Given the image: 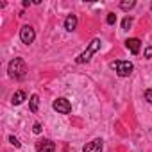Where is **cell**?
<instances>
[{
	"label": "cell",
	"mask_w": 152,
	"mask_h": 152,
	"mask_svg": "<svg viewBox=\"0 0 152 152\" xmlns=\"http://www.w3.org/2000/svg\"><path fill=\"white\" fill-rule=\"evenodd\" d=\"M25 72H27V64L22 57H15L7 66V73L11 79H22L25 75Z\"/></svg>",
	"instance_id": "cell-1"
},
{
	"label": "cell",
	"mask_w": 152,
	"mask_h": 152,
	"mask_svg": "<svg viewBox=\"0 0 152 152\" xmlns=\"http://www.w3.org/2000/svg\"><path fill=\"white\" fill-rule=\"evenodd\" d=\"M100 45H102V41H100L99 38L91 39V41H90V45H88V48H86V50H84L81 56H77L75 63H79V64H83V63H88V61L91 59V56H93L95 52H99V50H100Z\"/></svg>",
	"instance_id": "cell-2"
},
{
	"label": "cell",
	"mask_w": 152,
	"mask_h": 152,
	"mask_svg": "<svg viewBox=\"0 0 152 152\" xmlns=\"http://www.w3.org/2000/svg\"><path fill=\"white\" fill-rule=\"evenodd\" d=\"M111 70L116 72L118 77H129L134 70V64L131 61H113L111 63Z\"/></svg>",
	"instance_id": "cell-3"
},
{
	"label": "cell",
	"mask_w": 152,
	"mask_h": 152,
	"mask_svg": "<svg viewBox=\"0 0 152 152\" xmlns=\"http://www.w3.org/2000/svg\"><path fill=\"white\" fill-rule=\"evenodd\" d=\"M52 107H54V111H57L59 115H68V113L72 111V104H70V100L64 99V97L56 99V100L52 102Z\"/></svg>",
	"instance_id": "cell-4"
},
{
	"label": "cell",
	"mask_w": 152,
	"mask_h": 152,
	"mask_svg": "<svg viewBox=\"0 0 152 152\" xmlns=\"http://www.w3.org/2000/svg\"><path fill=\"white\" fill-rule=\"evenodd\" d=\"M20 39H22V43H25V45L34 43V39H36V31H34L31 25H23V27L20 29Z\"/></svg>",
	"instance_id": "cell-5"
},
{
	"label": "cell",
	"mask_w": 152,
	"mask_h": 152,
	"mask_svg": "<svg viewBox=\"0 0 152 152\" xmlns=\"http://www.w3.org/2000/svg\"><path fill=\"white\" fill-rule=\"evenodd\" d=\"M36 152H56V143L50 140H39L36 143Z\"/></svg>",
	"instance_id": "cell-6"
},
{
	"label": "cell",
	"mask_w": 152,
	"mask_h": 152,
	"mask_svg": "<svg viewBox=\"0 0 152 152\" xmlns=\"http://www.w3.org/2000/svg\"><path fill=\"white\" fill-rule=\"evenodd\" d=\"M102 147H104V141L100 138H95L93 141H90V143L84 145L83 152H102Z\"/></svg>",
	"instance_id": "cell-7"
},
{
	"label": "cell",
	"mask_w": 152,
	"mask_h": 152,
	"mask_svg": "<svg viewBox=\"0 0 152 152\" xmlns=\"http://www.w3.org/2000/svg\"><path fill=\"white\" fill-rule=\"evenodd\" d=\"M125 47L136 56V54L140 52V48H141V41H140L138 38H129V39H125Z\"/></svg>",
	"instance_id": "cell-8"
},
{
	"label": "cell",
	"mask_w": 152,
	"mask_h": 152,
	"mask_svg": "<svg viewBox=\"0 0 152 152\" xmlns=\"http://www.w3.org/2000/svg\"><path fill=\"white\" fill-rule=\"evenodd\" d=\"M75 27H77V16H75V15H68L64 18V29L68 32H72V31H75Z\"/></svg>",
	"instance_id": "cell-9"
},
{
	"label": "cell",
	"mask_w": 152,
	"mask_h": 152,
	"mask_svg": "<svg viewBox=\"0 0 152 152\" xmlns=\"http://www.w3.org/2000/svg\"><path fill=\"white\" fill-rule=\"evenodd\" d=\"M25 99H27V93H25L23 90H18V91H15V95L11 97V102H13L15 106H20Z\"/></svg>",
	"instance_id": "cell-10"
},
{
	"label": "cell",
	"mask_w": 152,
	"mask_h": 152,
	"mask_svg": "<svg viewBox=\"0 0 152 152\" xmlns=\"http://www.w3.org/2000/svg\"><path fill=\"white\" fill-rule=\"evenodd\" d=\"M29 107H31V113H38V107H39V97L34 93V95H31V99H29Z\"/></svg>",
	"instance_id": "cell-11"
},
{
	"label": "cell",
	"mask_w": 152,
	"mask_h": 152,
	"mask_svg": "<svg viewBox=\"0 0 152 152\" xmlns=\"http://www.w3.org/2000/svg\"><path fill=\"white\" fill-rule=\"evenodd\" d=\"M134 6H136L134 0H124V2H120V9L122 11H131Z\"/></svg>",
	"instance_id": "cell-12"
},
{
	"label": "cell",
	"mask_w": 152,
	"mask_h": 152,
	"mask_svg": "<svg viewBox=\"0 0 152 152\" xmlns=\"http://www.w3.org/2000/svg\"><path fill=\"white\" fill-rule=\"evenodd\" d=\"M131 25H132V16H125V18L122 20V29H124V31H129Z\"/></svg>",
	"instance_id": "cell-13"
},
{
	"label": "cell",
	"mask_w": 152,
	"mask_h": 152,
	"mask_svg": "<svg viewBox=\"0 0 152 152\" xmlns=\"http://www.w3.org/2000/svg\"><path fill=\"white\" fill-rule=\"evenodd\" d=\"M106 22H107L109 25H115V23H116V15H115V13H109L107 18H106Z\"/></svg>",
	"instance_id": "cell-14"
},
{
	"label": "cell",
	"mask_w": 152,
	"mask_h": 152,
	"mask_svg": "<svg viewBox=\"0 0 152 152\" xmlns=\"http://www.w3.org/2000/svg\"><path fill=\"white\" fill-rule=\"evenodd\" d=\"M9 143H11V145H15L16 148H18V147L22 145V143H20V140H18L16 136H9Z\"/></svg>",
	"instance_id": "cell-15"
},
{
	"label": "cell",
	"mask_w": 152,
	"mask_h": 152,
	"mask_svg": "<svg viewBox=\"0 0 152 152\" xmlns=\"http://www.w3.org/2000/svg\"><path fill=\"white\" fill-rule=\"evenodd\" d=\"M145 100H147V102H150V104H152V88H150V90H147V91H145Z\"/></svg>",
	"instance_id": "cell-16"
},
{
	"label": "cell",
	"mask_w": 152,
	"mask_h": 152,
	"mask_svg": "<svg viewBox=\"0 0 152 152\" xmlns=\"http://www.w3.org/2000/svg\"><path fill=\"white\" fill-rule=\"evenodd\" d=\"M32 131H34L36 134H39V132H41V124H39V122H36V124L32 125Z\"/></svg>",
	"instance_id": "cell-17"
},
{
	"label": "cell",
	"mask_w": 152,
	"mask_h": 152,
	"mask_svg": "<svg viewBox=\"0 0 152 152\" xmlns=\"http://www.w3.org/2000/svg\"><path fill=\"white\" fill-rule=\"evenodd\" d=\"M143 56H145L147 59H150V57H152V47H147L145 52H143Z\"/></svg>",
	"instance_id": "cell-18"
},
{
	"label": "cell",
	"mask_w": 152,
	"mask_h": 152,
	"mask_svg": "<svg viewBox=\"0 0 152 152\" xmlns=\"http://www.w3.org/2000/svg\"><path fill=\"white\" fill-rule=\"evenodd\" d=\"M150 11H152V2H150Z\"/></svg>",
	"instance_id": "cell-19"
}]
</instances>
